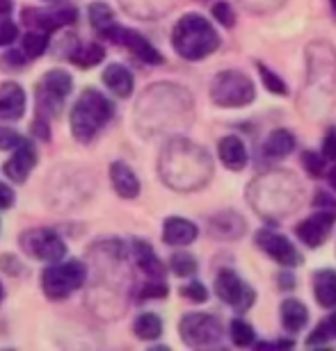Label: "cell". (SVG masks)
Returning a JSON list of instances; mask_svg holds the SVG:
<instances>
[{
  "mask_svg": "<svg viewBox=\"0 0 336 351\" xmlns=\"http://www.w3.org/2000/svg\"><path fill=\"white\" fill-rule=\"evenodd\" d=\"M218 153L222 165L231 171H240L245 165H247V149H245L243 139L236 135H227L220 139L218 144Z\"/></svg>",
  "mask_w": 336,
  "mask_h": 351,
  "instance_id": "obj_17",
  "label": "cell"
},
{
  "mask_svg": "<svg viewBox=\"0 0 336 351\" xmlns=\"http://www.w3.org/2000/svg\"><path fill=\"white\" fill-rule=\"evenodd\" d=\"M258 73H261V82L265 85V89L270 91V94H277V96H286L289 94V87H286V82L279 78L277 73H272L265 64H256Z\"/></svg>",
  "mask_w": 336,
  "mask_h": 351,
  "instance_id": "obj_30",
  "label": "cell"
},
{
  "mask_svg": "<svg viewBox=\"0 0 336 351\" xmlns=\"http://www.w3.org/2000/svg\"><path fill=\"white\" fill-rule=\"evenodd\" d=\"M323 156L327 160H334L336 162V130H330L323 142Z\"/></svg>",
  "mask_w": 336,
  "mask_h": 351,
  "instance_id": "obj_39",
  "label": "cell"
},
{
  "mask_svg": "<svg viewBox=\"0 0 336 351\" xmlns=\"http://www.w3.org/2000/svg\"><path fill=\"white\" fill-rule=\"evenodd\" d=\"M215 292H218V297L224 301V304H229L240 315L247 313L256 299L254 290H251L234 269H222L218 274V278H215Z\"/></svg>",
  "mask_w": 336,
  "mask_h": 351,
  "instance_id": "obj_9",
  "label": "cell"
},
{
  "mask_svg": "<svg viewBox=\"0 0 336 351\" xmlns=\"http://www.w3.org/2000/svg\"><path fill=\"white\" fill-rule=\"evenodd\" d=\"M199 230L190 219H183V217H167L163 223V240L170 247H186V244H192L197 240Z\"/></svg>",
  "mask_w": 336,
  "mask_h": 351,
  "instance_id": "obj_16",
  "label": "cell"
},
{
  "mask_svg": "<svg viewBox=\"0 0 336 351\" xmlns=\"http://www.w3.org/2000/svg\"><path fill=\"white\" fill-rule=\"evenodd\" d=\"M3 66H7V69H21V66H25L23 53H19V51H10L7 55H3Z\"/></svg>",
  "mask_w": 336,
  "mask_h": 351,
  "instance_id": "obj_38",
  "label": "cell"
},
{
  "mask_svg": "<svg viewBox=\"0 0 336 351\" xmlns=\"http://www.w3.org/2000/svg\"><path fill=\"white\" fill-rule=\"evenodd\" d=\"M87 269L80 261H67V263H51L41 274V287L48 299L60 301L76 292L85 283Z\"/></svg>",
  "mask_w": 336,
  "mask_h": 351,
  "instance_id": "obj_4",
  "label": "cell"
},
{
  "mask_svg": "<svg viewBox=\"0 0 336 351\" xmlns=\"http://www.w3.org/2000/svg\"><path fill=\"white\" fill-rule=\"evenodd\" d=\"M309 322V311L302 301L298 299H286L282 304V324L289 333H298L302 331Z\"/></svg>",
  "mask_w": 336,
  "mask_h": 351,
  "instance_id": "obj_22",
  "label": "cell"
},
{
  "mask_svg": "<svg viewBox=\"0 0 336 351\" xmlns=\"http://www.w3.org/2000/svg\"><path fill=\"white\" fill-rule=\"evenodd\" d=\"M181 340L188 347H213L222 340V324L206 313H188L179 324Z\"/></svg>",
  "mask_w": 336,
  "mask_h": 351,
  "instance_id": "obj_7",
  "label": "cell"
},
{
  "mask_svg": "<svg viewBox=\"0 0 336 351\" xmlns=\"http://www.w3.org/2000/svg\"><path fill=\"white\" fill-rule=\"evenodd\" d=\"M172 44L183 60L199 62L220 48V34L199 14H186L172 32Z\"/></svg>",
  "mask_w": 336,
  "mask_h": 351,
  "instance_id": "obj_2",
  "label": "cell"
},
{
  "mask_svg": "<svg viewBox=\"0 0 336 351\" xmlns=\"http://www.w3.org/2000/svg\"><path fill=\"white\" fill-rule=\"evenodd\" d=\"M12 12V0H0V16H7Z\"/></svg>",
  "mask_w": 336,
  "mask_h": 351,
  "instance_id": "obj_44",
  "label": "cell"
},
{
  "mask_svg": "<svg viewBox=\"0 0 336 351\" xmlns=\"http://www.w3.org/2000/svg\"><path fill=\"white\" fill-rule=\"evenodd\" d=\"M0 301H3V285H0Z\"/></svg>",
  "mask_w": 336,
  "mask_h": 351,
  "instance_id": "obj_46",
  "label": "cell"
},
{
  "mask_svg": "<svg viewBox=\"0 0 336 351\" xmlns=\"http://www.w3.org/2000/svg\"><path fill=\"white\" fill-rule=\"evenodd\" d=\"M313 294L316 301L323 308L336 306V271L334 269H320L313 276Z\"/></svg>",
  "mask_w": 336,
  "mask_h": 351,
  "instance_id": "obj_21",
  "label": "cell"
},
{
  "mask_svg": "<svg viewBox=\"0 0 336 351\" xmlns=\"http://www.w3.org/2000/svg\"><path fill=\"white\" fill-rule=\"evenodd\" d=\"M103 82H106V87L119 98L131 96L133 94V85H135L133 73L122 64H110L106 71H103Z\"/></svg>",
  "mask_w": 336,
  "mask_h": 351,
  "instance_id": "obj_20",
  "label": "cell"
},
{
  "mask_svg": "<svg viewBox=\"0 0 336 351\" xmlns=\"http://www.w3.org/2000/svg\"><path fill=\"white\" fill-rule=\"evenodd\" d=\"M160 176L172 189H199L211 176V160L199 146L177 139L160 158Z\"/></svg>",
  "mask_w": 336,
  "mask_h": 351,
  "instance_id": "obj_1",
  "label": "cell"
},
{
  "mask_svg": "<svg viewBox=\"0 0 336 351\" xmlns=\"http://www.w3.org/2000/svg\"><path fill=\"white\" fill-rule=\"evenodd\" d=\"M23 21L27 25L39 27L44 32H58L60 27L71 25L78 21V10L71 5L53 7V10H25Z\"/></svg>",
  "mask_w": 336,
  "mask_h": 351,
  "instance_id": "obj_12",
  "label": "cell"
},
{
  "mask_svg": "<svg viewBox=\"0 0 336 351\" xmlns=\"http://www.w3.org/2000/svg\"><path fill=\"white\" fill-rule=\"evenodd\" d=\"M181 294H183L186 299L194 301V304H204V301L208 299V290L199 283V280H190V283H186L183 287H181Z\"/></svg>",
  "mask_w": 336,
  "mask_h": 351,
  "instance_id": "obj_34",
  "label": "cell"
},
{
  "mask_svg": "<svg viewBox=\"0 0 336 351\" xmlns=\"http://www.w3.org/2000/svg\"><path fill=\"white\" fill-rule=\"evenodd\" d=\"M213 16L218 19V23H222L224 27H234V23H236V14L231 10L229 3L213 5Z\"/></svg>",
  "mask_w": 336,
  "mask_h": 351,
  "instance_id": "obj_35",
  "label": "cell"
},
{
  "mask_svg": "<svg viewBox=\"0 0 336 351\" xmlns=\"http://www.w3.org/2000/svg\"><path fill=\"white\" fill-rule=\"evenodd\" d=\"M37 165V151L30 139H21V144L14 149L12 158L5 162V176L14 182H23Z\"/></svg>",
  "mask_w": 336,
  "mask_h": 351,
  "instance_id": "obj_14",
  "label": "cell"
},
{
  "mask_svg": "<svg viewBox=\"0 0 336 351\" xmlns=\"http://www.w3.org/2000/svg\"><path fill=\"white\" fill-rule=\"evenodd\" d=\"M289 347H293V342H291V340L270 342V345H265V342H261V345H258V349H289Z\"/></svg>",
  "mask_w": 336,
  "mask_h": 351,
  "instance_id": "obj_42",
  "label": "cell"
},
{
  "mask_svg": "<svg viewBox=\"0 0 336 351\" xmlns=\"http://www.w3.org/2000/svg\"><path fill=\"white\" fill-rule=\"evenodd\" d=\"M25 112V91L19 82H3L0 85V119L3 121H19Z\"/></svg>",
  "mask_w": 336,
  "mask_h": 351,
  "instance_id": "obj_15",
  "label": "cell"
},
{
  "mask_svg": "<svg viewBox=\"0 0 336 351\" xmlns=\"http://www.w3.org/2000/svg\"><path fill=\"white\" fill-rule=\"evenodd\" d=\"M115 117L112 105L101 91L85 89L71 108V132L80 144H89L99 135L103 125H108Z\"/></svg>",
  "mask_w": 336,
  "mask_h": 351,
  "instance_id": "obj_3",
  "label": "cell"
},
{
  "mask_svg": "<svg viewBox=\"0 0 336 351\" xmlns=\"http://www.w3.org/2000/svg\"><path fill=\"white\" fill-rule=\"evenodd\" d=\"M256 247L263 249L272 261H277L284 267H298L302 265V254L293 247V242L286 235L272 233V230L263 228L256 233Z\"/></svg>",
  "mask_w": 336,
  "mask_h": 351,
  "instance_id": "obj_11",
  "label": "cell"
},
{
  "mask_svg": "<svg viewBox=\"0 0 336 351\" xmlns=\"http://www.w3.org/2000/svg\"><path fill=\"white\" fill-rule=\"evenodd\" d=\"M21 139H23V137H19L14 130L3 128V125H0V151H14L21 144Z\"/></svg>",
  "mask_w": 336,
  "mask_h": 351,
  "instance_id": "obj_37",
  "label": "cell"
},
{
  "mask_svg": "<svg viewBox=\"0 0 336 351\" xmlns=\"http://www.w3.org/2000/svg\"><path fill=\"white\" fill-rule=\"evenodd\" d=\"M167 292H170V287L163 283V278H149V283L139 290V299H163L167 297Z\"/></svg>",
  "mask_w": 336,
  "mask_h": 351,
  "instance_id": "obj_33",
  "label": "cell"
},
{
  "mask_svg": "<svg viewBox=\"0 0 336 351\" xmlns=\"http://www.w3.org/2000/svg\"><path fill=\"white\" fill-rule=\"evenodd\" d=\"M131 251H133V258H135V265L149 278H163L165 276V267L158 261V256H156V251L151 249V244H146L142 240H135Z\"/></svg>",
  "mask_w": 336,
  "mask_h": 351,
  "instance_id": "obj_19",
  "label": "cell"
},
{
  "mask_svg": "<svg viewBox=\"0 0 336 351\" xmlns=\"http://www.w3.org/2000/svg\"><path fill=\"white\" fill-rule=\"evenodd\" d=\"M21 247L27 256L37 258L44 263H60L67 256V244L62 242V237L55 230L48 228H34L25 230L21 235Z\"/></svg>",
  "mask_w": 336,
  "mask_h": 351,
  "instance_id": "obj_8",
  "label": "cell"
},
{
  "mask_svg": "<svg viewBox=\"0 0 336 351\" xmlns=\"http://www.w3.org/2000/svg\"><path fill=\"white\" fill-rule=\"evenodd\" d=\"M256 89L247 75L240 71H222L215 75L211 85V98L220 108H243L254 101Z\"/></svg>",
  "mask_w": 336,
  "mask_h": 351,
  "instance_id": "obj_5",
  "label": "cell"
},
{
  "mask_svg": "<svg viewBox=\"0 0 336 351\" xmlns=\"http://www.w3.org/2000/svg\"><path fill=\"white\" fill-rule=\"evenodd\" d=\"M332 7H334V10H336V0H332Z\"/></svg>",
  "mask_w": 336,
  "mask_h": 351,
  "instance_id": "obj_47",
  "label": "cell"
},
{
  "mask_svg": "<svg viewBox=\"0 0 336 351\" xmlns=\"http://www.w3.org/2000/svg\"><path fill=\"white\" fill-rule=\"evenodd\" d=\"M69 58H71V62L76 66L92 69V66L99 64L103 58H106V51H103V46H99V44H80V46L76 44Z\"/></svg>",
  "mask_w": 336,
  "mask_h": 351,
  "instance_id": "obj_24",
  "label": "cell"
},
{
  "mask_svg": "<svg viewBox=\"0 0 336 351\" xmlns=\"http://www.w3.org/2000/svg\"><path fill=\"white\" fill-rule=\"evenodd\" d=\"M101 39L115 41V44L128 48V51L135 55L137 60L146 62V64H163V55H160L156 48L151 46V41H146V37H142V34L135 32V30L115 25V27H110V30L103 34Z\"/></svg>",
  "mask_w": 336,
  "mask_h": 351,
  "instance_id": "obj_10",
  "label": "cell"
},
{
  "mask_svg": "<svg viewBox=\"0 0 336 351\" xmlns=\"http://www.w3.org/2000/svg\"><path fill=\"white\" fill-rule=\"evenodd\" d=\"M32 132H34L37 137H41V139H48V137H51V135H48V125H46L44 119H37V121L32 123Z\"/></svg>",
  "mask_w": 336,
  "mask_h": 351,
  "instance_id": "obj_41",
  "label": "cell"
},
{
  "mask_svg": "<svg viewBox=\"0 0 336 351\" xmlns=\"http://www.w3.org/2000/svg\"><path fill=\"white\" fill-rule=\"evenodd\" d=\"M74 87L71 75L62 69H53L44 75V80L37 85V112L41 119H53L58 117L62 108H65V98L69 96V91Z\"/></svg>",
  "mask_w": 336,
  "mask_h": 351,
  "instance_id": "obj_6",
  "label": "cell"
},
{
  "mask_svg": "<svg viewBox=\"0 0 336 351\" xmlns=\"http://www.w3.org/2000/svg\"><path fill=\"white\" fill-rule=\"evenodd\" d=\"M14 189L10 185H5V182H0V210H7V208H12V203H14Z\"/></svg>",
  "mask_w": 336,
  "mask_h": 351,
  "instance_id": "obj_40",
  "label": "cell"
},
{
  "mask_svg": "<svg viewBox=\"0 0 336 351\" xmlns=\"http://www.w3.org/2000/svg\"><path fill=\"white\" fill-rule=\"evenodd\" d=\"M334 221H336L334 210H318L316 215L306 217L304 221L298 223L295 233L306 247H320V244L330 237L332 228H334Z\"/></svg>",
  "mask_w": 336,
  "mask_h": 351,
  "instance_id": "obj_13",
  "label": "cell"
},
{
  "mask_svg": "<svg viewBox=\"0 0 336 351\" xmlns=\"http://www.w3.org/2000/svg\"><path fill=\"white\" fill-rule=\"evenodd\" d=\"M19 37V27L14 21L10 19H5V21H0V46H10L14 44Z\"/></svg>",
  "mask_w": 336,
  "mask_h": 351,
  "instance_id": "obj_36",
  "label": "cell"
},
{
  "mask_svg": "<svg viewBox=\"0 0 336 351\" xmlns=\"http://www.w3.org/2000/svg\"><path fill=\"white\" fill-rule=\"evenodd\" d=\"M229 335H231V342H234L236 347L254 345V328H251L245 319H234V322H231Z\"/></svg>",
  "mask_w": 336,
  "mask_h": 351,
  "instance_id": "obj_28",
  "label": "cell"
},
{
  "mask_svg": "<svg viewBox=\"0 0 336 351\" xmlns=\"http://www.w3.org/2000/svg\"><path fill=\"white\" fill-rule=\"evenodd\" d=\"M334 338H336V313L330 315L325 322H320V324L313 328V333L306 338V347H323Z\"/></svg>",
  "mask_w": 336,
  "mask_h": 351,
  "instance_id": "obj_27",
  "label": "cell"
},
{
  "mask_svg": "<svg viewBox=\"0 0 336 351\" xmlns=\"http://www.w3.org/2000/svg\"><path fill=\"white\" fill-rule=\"evenodd\" d=\"M279 285H282L284 290H291V287L295 285V280H293L291 274H284V276H279Z\"/></svg>",
  "mask_w": 336,
  "mask_h": 351,
  "instance_id": "obj_43",
  "label": "cell"
},
{
  "mask_svg": "<svg viewBox=\"0 0 336 351\" xmlns=\"http://www.w3.org/2000/svg\"><path fill=\"white\" fill-rule=\"evenodd\" d=\"M133 331L139 340H156L163 333V322H160L158 315L153 313H142L137 315L135 324H133Z\"/></svg>",
  "mask_w": 336,
  "mask_h": 351,
  "instance_id": "obj_25",
  "label": "cell"
},
{
  "mask_svg": "<svg viewBox=\"0 0 336 351\" xmlns=\"http://www.w3.org/2000/svg\"><path fill=\"white\" fill-rule=\"evenodd\" d=\"M170 267H172V271L177 274V276L188 278V276H192V274L197 271V261H194L190 254H174L170 258Z\"/></svg>",
  "mask_w": 336,
  "mask_h": 351,
  "instance_id": "obj_31",
  "label": "cell"
},
{
  "mask_svg": "<svg viewBox=\"0 0 336 351\" xmlns=\"http://www.w3.org/2000/svg\"><path fill=\"white\" fill-rule=\"evenodd\" d=\"M110 180L115 192L122 196V199H135L139 194V180L137 176L133 173V169L124 162H112L110 167Z\"/></svg>",
  "mask_w": 336,
  "mask_h": 351,
  "instance_id": "obj_18",
  "label": "cell"
},
{
  "mask_svg": "<svg viewBox=\"0 0 336 351\" xmlns=\"http://www.w3.org/2000/svg\"><path fill=\"white\" fill-rule=\"evenodd\" d=\"M302 165L309 176L318 178V176L325 173V156H318L316 151H306L302 153Z\"/></svg>",
  "mask_w": 336,
  "mask_h": 351,
  "instance_id": "obj_32",
  "label": "cell"
},
{
  "mask_svg": "<svg viewBox=\"0 0 336 351\" xmlns=\"http://www.w3.org/2000/svg\"><path fill=\"white\" fill-rule=\"evenodd\" d=\"M48 48V37L46 32H27L23 37V53L27 55L30 60L39 58V55H44V51Z\"/></svg>",
  "mask_w": 336,
  "mask_h": 351,
  "instance_id": "obj_29",
  "label": "cell"
},
{
  "mask_svg": "<svg viewBox=\"0 0 336 351\" xmlns=\"http://www.w3.org/2000/svg\"><path fill=\"white\" fill-rule=\"evenodd\" d=\"M263 151L272 160H284L295 151V137L289 130H272L270 137L265 139Z\"/></svg>",
  "mask_w": 336,
  "mask_h": 351,
  "instance_id": "obj_23",
  "label": "cell"
},
{
  "mask_svg": "<svg viewBox=\"0 0 336 351\" xmlns=\"http://www.w3.org/2000/svg\"><path fill=\"white\" fill-rule=\"evenodd\" d=\"M327 180H330L332 189H336V165L330 169V173H327Z\"/></svg>",
  "mask_w": 336,
  "mask_h": 351,
  "instance_id": "obj_45",
  "label": "cell"
},
{
  "mask_svg": "<svg viewBox=\"0 0 336 351\" xmlns=\"http://www.w3.org/2000/svg\"><path fill=\"white\" fill-rule=\"evenodd\" d=\"M89 23H92L96 34L103 37V34H106L110 27L117 25V21H115V14H112V10H110L108 5L94 3L92 7H89Z\"/></svg>",
  "mask_w": 336,
  "mask_h": 351,
  "instance_id": "obj_26",
  "label": "cell"
}]
</instances>
